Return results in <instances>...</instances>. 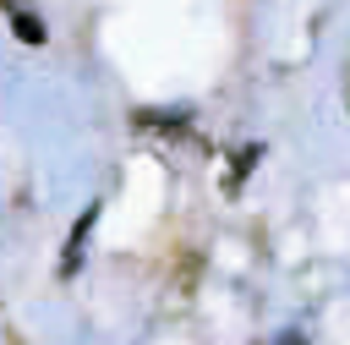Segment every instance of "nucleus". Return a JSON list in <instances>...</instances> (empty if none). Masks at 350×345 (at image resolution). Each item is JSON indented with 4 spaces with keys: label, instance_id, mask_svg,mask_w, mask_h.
I'll return each mask as SVG.
<instances>
[{
    "label": "nucleus",
    "instance_id": "obj_1",
    "mask_svg": "<svg viewBox=\"0 0 350 345\" xmlns=\"http://www.w3.org/2000/svg\"><path fill=\"white\" fill-rule=\"evenodd\" d=\"M93 219H98V208H88V214L71 225V246H66V257H60V274H77V257H82V246H88V230H93Z\"/></svg>",
    "mask_w": 350,
    "mask_h": 345
},
{
    "label": "nucleus",
    "instance_id": "obj_2",
    "mask_svg": "<svg viewBox=\"0 0 350 345\" xmlns=\"http://www.w3.org/2000/svg\"><path fill=\"white\" fill-rule=\"evenodd\" d=\"M11 16H16V33H22L27 44H44V22H38V16H27V11H16V5H11Z\"/></svg>",
    "mask_w": 350,
    "mask_h": 345
},
{
    "label": "nucleus",
    "instance_id": "obj_3",
    "mask_svg": "<svg viewBox=\"0 0 350 345\" xmlns=\"http://www.w3.org/2000/svg\"><path fill=\"white\" fill-rule=\"evenodd\" d=\"M279 345H306V340H295V334H290V340H279Z\"/></svg>",
    "mask_w": 350,
    "mask_h": 345
}]
</instances>
